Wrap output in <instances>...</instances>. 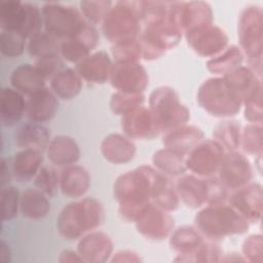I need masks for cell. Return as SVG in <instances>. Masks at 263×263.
<instances>
[{"mask_svg": "<svg viewBox=\"0 0 263 263\" xmlns=\"http://www.w3.org/2000/svg\"><path fill=\"white\" fill-rule=\"evenodd\" d=\"M154 167L141 165L120 175L113 184V196L119 204V216L136 222L152 203Z\"/></svg>", "mask_w": 263, "mask_h": 263, "instance_id": "1", "label": "cell"}, {"mask_svg": "<svg viewBox=\"0 0 263 263\" xmlns=\"http://www.w3.org/2000/svg\"><path fill=\"white\" fill-rule=\"evenodd\" d=\"M104 220L105 210L101 201L93 197H83L62 209L57 218V228L64 238L75 240L100 227Z\"/></svg>", "mask_w": 263, "mask_h": 263, "instance_id": "2", "label": "cell"}, {"mask_svg": "<svg viewBox=\"0 0 263 263\" xmlns=\"http://www.w3.org/2000/svg\"><path fill=\"white\" fill-rule=\"evenodd\" d=\"M194 226L208 240L221 241L232 235L243 234L250 223L228 203L204 205L194 217Z\"/></svg>", "mask_w": 263, "mask_h": 263, "instance_id": "3", "label": "cell"}, {"mask_svg": "<svg viewBox=\"0 0 263 263\" xmlns=\"http://www.w3.org/2000/svg\"><path fill=\"white\" fill-rule=\"evenodd\" d=\"M143 1H116L102 23L105 38L113 45L137 40L142 31Z\"/></svg>", "mask_w": 263, "mask_h": 263, "instance_id": "4", "label": "cell"}, {"mask_svg": "<svg viewBox=\"0 0 263 263\" xmlns=\"http://www.w3.org/2000/svg\"><path fill=\"white\" fill-rule=\"evenodd\" d=\"M237 35L249 67L261 78L263 53V11L257 5L245 7L238 18Z\"/></svg>", "mask_w": 263, "mask_h": 263, "instance_id": "5", "label": "cell"}, {"mask_svg": "<svg viewBox=\"0 0 263 263\" xmlns=\"http://www.w3.org/2000/svg\"><path fill=\"white\" fill-rule=\"evenodd\" d=\"M196 100L205 112L221 118L235 116L242 107L241 99L223 76L204 80L198 87Z\"/></svg>", "mask_w": 263, "mask_h": 263, "instance_id": "6", "label": "cell"}, {"mask_svg": "<svg viewBox=\"0 0 263 263\" xmlns=\"http://www.w3.org/2000/svg\"><path fill=\"white\" fill-rule=\"evenodd\" d=\"M151 110L160 134H165L187 124L190 120L189 109L182 104L178 92L171 86H158L149 96Z\"/></svg>", "mask_w": 263, "mask_h": 263, "instance_id": "7", "label": "cell"}, {"mask_svg": "<svg viewBox=\"0 0 263 263\" xmlns=\"http://www.w3.org/2000/svg\"><path fill=\"white\" fill-rule=\"evenodd\" d=\"M1 30L11 31L27 40L41 32L43 18L41 9L30 2L5 0L0 3Z\"/></svg>", "mask_w": 263, "mask_h": 263, "instance_id": "8", "label": "cell"}, {"mask_svg": "<svg viewBox=\"0 0 263 263\" xmlns=\"http://www.w3.org/2000/svg\"><path fill=\"white\" fill-rule=\"evenodd\" d=\"M41 12L45 32L60 41L77 36L88 24L80 10L71 5L46 2Z\"/></svg>", "mask_w": 263, "mask_h": 263, "instance_id": "9", "label": "cell"}, {"mask_svg": "<svg viewBox=\"0 0 263 263\" xmlns=\"http://www.w3.org/2000/svg\"><path fill=\"white\" fill-rule=\"evenodd\" d=\"M226 151L214 139H203L185 156L187 171L201 178L217 176Z\"/></svg>", "mask_w": 263, "mask_h": 263, "instance_id": "10", "label": "cell"}, {"mask_svg": "<svg viewBox=\"0 0 263 263\" xmlns=\"http://www.w3.org/2000/svg\"><path fill=\"white\" fill-rule=\"evenodd\" d=\"M186 41L191 49L200 57L213 58L228 46V36L220 27L210 24L187 31Z\"/></svg>", "mask_w": 263, "mask_h": 263, "instance_id": "11", "label": "cell"}, {"mask_svg": "<svg viewBox=\"0 0 263 263\" xmlns=\"http://www.w3.org/2000/svg\"><path fill=\"white\" fill-rule=\"evenodd\" d=\"M109 81L116 91L143 93L149 84V76L139 62H114Z\"/></svg>", "mask_w": 263, "mask_h": 263, "instance_id": "12", "label": "cell"}, {"mask_svg": "<svg viewBox=\"0 0 263 263\" xmlns=\"http://www.w3.org/2000/svg\"><path fill=\"white\" fill-rule=\"evenodd\" d=\"M217 177L229 191H233L252 181L253 167L243 153L238 151L226 152L221 161Z\"/></svg>", "mask_w": 263, "mask_h": 263, "instance_id": "13", "label": "cell"}, {"mask_svg": "<svg viewBox=\"0 0 263 263\" xmlns=\"http://www.w3.org/2000/svg\"><path fill=\"white\" fill-rule=\"evenodd\" d=\"M227 203L240 214L249 223L260 221L263 209V191L259 183H249L230 191Z\"/></svg>", "mask_w": 263, "mask_h": 263, "instance_id": "14", "label": "cell"}, {"mask_svg": "<svg viewBox=\"0 0 263 263\" xmlns=\"http://www.w3.org/2000/svg\"><path fill=\"white\" fill-rule=\"evenodd\" d=\"M138 232L150 240H162L174 230L175 220L165 212L151 204L135 222Z\"/></svg>", "mask_w": 263, "mask_h": 263, "instance_id": "15", "label": "cell"}, {"mask_svg": "<svg viewBox=\"0 0 263 263\" xmlns=\"http://www.w3.org/2000/svg\"><path fill=\"white\" fill-rule=\"evenodd\" d=\"M121 129L132 140H152L160 134L151 110L145 106L121 116Z\"/></svg>", "mask_w": 263, "mask_h": 263, "instance_id": "16", "label": "cell"}, {"mask_svg": "<svg viewBox=\"0 0 263 263\" xmlns=\"http://www.w3.org/2000/svg\"><path fill=\"white\" fill-rule=\"evenodd\" d=\"M99 33L93 25L87 24L77 36L61 41L60 55L71 64H78L87 58L99 43Z\"/></svg>", "mask_w": 263, "mask_h": 263, "instance_id": "17", "label": "cell"}, {"mask_svg": "<svg viewBox=\"0 0 263 263\" xmlns=\"http://www.w3.org/2000/svg\"><path fill=\"white\" fill-rule=\"evenodd\" d=\"M76 251L83 262L103 263L112 256L113 241L105 232L90 231L79 238Z\"/></svg>", "mask_w": 263, "mask_h": 263, "instance_id": "18", "label": "cell"}, {"mask_svg": "<svg viewBox=\"0 0 263 263\" xmlns=\"http://www.w3.org/2000/svg\"><path fill=\"white\" fill-rule=\"evenodd\" d=\"M179 199L190 209H201L206 204L208 180L193 174H183L175 184Z\"/></svg>", "mask_w": 263, "mask_h": 263, "instance_id": "19", "label": "cell"}, {"mask_svg": "<svg viewBox=\"0 0 263 263\" xmlns=\"http://www.w3.org/2000/svg\"><path fill=\"white\" fill-rule=\"evenodd\" d=\"M112 66L113 63L110 55L104 50H99L78 63L75 70L83 81L103 84L109 80Z\"/></svg>", "mask_w": 263, "mask_h": 263, "instance_id": "20", "label": "cell"}, {"mask_svg": "<svg viewBox=\"0 0 263 263\" xmlns=\"http://www.w3.org/2000/svg\"><path fill=\"white\" fill-rule=\"evenodd\" d=\"M58 109V98L51 89L46 86L29 96L26 100V116L33 122L43 123L51 120Z\"/></svg>", "mask_w": 263, "mask_h": 263, "instance_id": "21", "label": "cell"}, {"mask_svg": "<svg viewBox=\"0 0 263 263\" xmlns=\"http://www.w3.org/2000/svg\"><path fill=\"white\" fill-rule=\"evenodd\" d=\"M100 150L103 157L114 164H123L132 161L137 151L132 139L117 133L106 136L100 145Z\"/></svg>", "mask_w": 263, "mask_h": 263, "instance_id": "22", "label": "cell"}, {"mask_svg": "<svg viewBox=\"0 0 263 263\" xmlns=\"http://www.w3.org/2000/svg\"><path fill=\"white\" fill-rule=\"evenodd\" d=\"M203 139V132L198 126L185 124L163 134L162 144L164 148L186 156L188 152Z\"/></svg>", "mask_w": 263, "mask_h": 263, "instance_id": "23", "label": "cell"}, {"mask_svg": "<svg viewBox=\"0 0 263 263\" xmlns=\"http://www.w3.org/2000/svg\"><path fill=\"white\" fill-rule=\"evenodd\" d=\"M46 155L52 164L66 167L75 164L79 160L80 149L75 139L60 135L50 140L46 148Z\"/></svg>", "mask_w": 263, "mask_h": 263, "instance_id": "24", "label": "cell"}, {"mask_svg": "<svg viewBox=\"0 0 263 263\" xmlns=\"http://www.w3.org/2000/svg\"><path fill=\"white\" fill-rule=\"evenodd\" d=\"M90 176L80 165H69L60 172V190L70 198H81L89 189Z\"/></svg>", "mask_w": 263, "mask_h": 263, "instance_id": "25", "label": "cell"}, {"mask_svg": "<svg viewBox=\"0 0 263 263\" xmlns=\"http://www.w3.org/2000/svg\"><path fill=\"white\" fill-rule=\"evenodd\" d=\"M13 139L20 149H34L42 152L50 142V133L42 123L29 121L16 128Z\"/></svg>", "mask_w": 263, "mask_h": 263, "instance_id": "26", "label": "cell"}, {"mask_svg": "<svg viewBox=\"0 0 263 263\" xmlns=\"http://www.w3.org/2000/svg\"><path fill=\"white\" fill-rule=\"evenodd\" d=\"M213 10L208 2L182 1L179 10V23L183 33L195 28L213 24Z\"/></svg>", "mask_w": 263, "mask_h": 263, "instance_id": "27", "label": "cell"}, {"mask_svg": "<svg viewBox=\"0 0 263 263\" xmlns=\"http://www.w3.org/2000/svg\"><path fill=\"white\" fill-rule=\"evenodd\" d=\"M204 237L199 233L195 226L184 225L170 235V247L178 253L175 261L189 262L190 255L200 246Z\"/></svg>", "mask_w": 263, "mask_h": 263, "instance_id": "28", "label": "cell"}, {"mask_svg": "<svg viewBox=\"0 0 263 263\" xmlns=\"http://www.w3.org/2000/svg\"><path fill=\"white\" fill-rule=\"evenodd\" d=\"M42 152L34 149H21L10 159L12 177L17 182H28L34 179L41 168Z\"/></svg>", "mask_w": 263, "mask_h": 263, "instance_id": "29", "label": "cell"}, {"mask_svg": "<svg viewBox=\"0 0 263 263\" xmlns=\"http://www.w3.org/2000/svg\"><path fill=\"white\" fill-rule=\"evenodd\" d=\"M179 196L170 178L154 167L152 179V203L165 211L174 212L179 206Z\"/></svg>", "mask_w": 263, "mask_h": 263, "instance_id": "30", "label": "cell"}, {"mask_svg": "<svg viewBox=\"0 0 263 263\" xmlns=\"http://www.w3.org/2000/svg\"><path fill=\"white\" fill-rule=\"evenodd\" d=\"M24 95L12 87H4L0 93V118L4 126L15 125L26 115Z\"/></svg>", "mask_w": 263, "mask_h": 263, "instance_id": "31", "label": "cell"}, {"mask_svg": "<svg viewBox=\"0 0 263 263\" xmlns=\"http://www.w3.org/2000/svg\"><path fill=\"white\" fill-rule=\"evenodd\" d=\"M9 81L12 88L29 97L43 89L46 80L39 74L34 65L22 64L12 71Z\"/></svg>", "mask_w": 263, "mask_h": 263, "instance_id": "32", "label": "cell"}, {"mask_svg": "<svg viewBox=\"0 0 263 263\" xmlns=\"http://www.w3.org/2000/svg\"><path fill=\"white\" fill-rule=\"evenodd\" d=\"M231 88L243 101L262 88L261 78L247 66H239L223 76Z\"/></svg>", "mask_w": 263, "mask_h": 263, "instance_id": "33", "label": "cell"}, {"mask_svg": "<svg viewBox=\"0 0 263 263\" xmlns=\"http://www.w3.org/2000/svg\"><path fill=\"white\" fill-rule=\"evenodd\" d=\"M51 205L46 194L39 189L27 188L21 193L20 213L28 219L40 220L50 212Z\"/></svg>", "mask_w": 263, "mask_h": 263, "instance_id": "34", "label": "cell"}, {"mask_svg": "<svg viewBox=\"0 0 263 263\" xmlns=\"http://www.w3.org/2000/svg\"><path fill=\"white\" fill-rule=\"evenodd\" d=\"M82 81L75 69L65 68L49 81V88L58 99L72 100L79 95Z\"/></svg>", "mask_w": 263, "mask_h": 263, "instance_id": "35", "label": "cell"}, {"mask_svg": "<svg viewBox=\"0 0 263 263\" xmlns=\"http://www.w3.org/2000/svg\"><path fill=\"white\" fill-rule=\"evenodd\" d=\"M242 60L241 49L236 45H228L223 51L206 62V69L213 74L224 76L241 66Z\"/></svg>", "mask_w": 263, "mask_h": 263, "instance_id": "36", "label": "cell"}, {"mask_svg": "<svg viewBox=\"0 0 263 263\" xmlns=\"http://www.w3.org/2000/svg\"><path fill=\"white\" fill-rule=\"evenodd\" d=\"M152 163L157 171L165 176L180 177L187 171L185 156L164 147L153 154Z\"/></svg>", "mask_w": 263, "mask_h": 263, "instance_id": "37", "label": "cell"}, {"mask_svg": "<svg viewBox=\"0 0 263 263\" xmlns=\"http://www.w3.org/2000/svg\"><path fill=\"white\" fill-rule=\"evenodd\" d=\"M241 126L236 120H224L213 129V138L226 152L237 151L240 147Z\"/></svg>", "mask_w": 263, "mask_h": 263, "instance_id": "38", "label": "cell"}, {"mask_svg": "<svg viewBox=\"0 0 263 263\" xmlns=\"http://www.w3.org/2000/svg\"><path fill=\"white\" fill-rule=\"evenodd\" d=\"M61 41L48 33L39 32L28 39L27 51L35 60L60 54Z\"/></svg>", "mask_w": 263, "mask_h": 263, "instance_id": "39", "label": "cell"}, {"mask_svg": "<svg viewBox=\"0 0 263 263\" xmlns=\"http://www.w3.org/2000/svg\"><path fill=\"white\" fill-rule=\"evenodd\" d=\"M263 128L262 124L249 123L241 128L240 135V147L241 150L255 156H262L263 150Z\"/></svg>", "mask_w": 263, "mask_h": 263, "instance_id": "40", "label": "cell"}, {"mask_svg": "<svg viewBox=\"0 0 263 263\" xmlns=\"http://www.w3.org/2000/svg\"><path fill=\"white\" fill-rule=\"evenodd\" d=\"M145 97L143 93H126L121 91H115L110 99L109 107L111 111L116 114L123 116L137 108L144 106Z\"/></svg>", "mask_w": 263, "mask_h": 263, "instance_id": "41", "label": "cell"}, {"mask_svg": "<svg viewBox=\"0 0 263 263\" xmlns=\"http://www.w3.org/2000/svg\"><path fill=\"white\" fill-rule=\"evenodd\" d=\"M112 5L109 0H84L80 2V12L89 24H102Z\"/></svg>", "mask_w": 263, "mask_h": 263, "instance_id": "42", "label": "cell"}, {"mask_svg": "<svg viewBox=\"0 0 263 263\" xmlns=\"http://www.w3.org/2000/svg\"><path fill=\"white\" fill-rule=\"evenodd\" d=\"M0 199L2 221H10L14 219L20 212L21 193L18 189L11 185L2 186Z\"/></svg>", "mask_w": 263, "mask_h": 263, "instance_id": "43", "label": "cell"}, {"mask_svg": "<svg viewBox=\"0 0 263 263\" xmlns=\"http://www.w3.org/2000/svg\"><path fill=\"white\" fill-rule=\"evenodd\" d=\"M26 41L27 39L17 33L1 30L0 51L7 58L21 57L24 53L25 48H27Z\"/></svg>", "mask_w": 263, "mask_h": 263, "instance_id": "44", "label": "cell"}, {"mask_svg": "<svg viewBox=\"0 0 263 263\" xmlns=\"http://www.w3.org/2000/svg\"><path fill=\"white\" fill-rule=\"evenodd\" d=\"M34 186L47 196H52L60 187V173L52 167L41 166L34 178Z\"/></svg>", "mask_w": 263, "mask_h": 263, "instance_id": "45", "label": "cell"}, {"mask_svg": "<svg viewBox=\"0 0 263 263\" xmlns=\"http://www.w3.org/2000/svg\"><path fill=\"white\" fill-rule=\"evenodd\" d=\"M111 53L115 62H139L143 59L142 47L138 39L114 44L111 48Z\"/></svg>", "mask_w": 263, "mask_h": 263, "instance_id": "46", "label": "cell"}, {"mask_svg": "<svg viewBox=\"0 0 263 263\" xmlns=\"http://www.w3.org/2000/svg\"><path fill=\"white\" fill-rule=\"evenodd\" d=\"M223 255L216 241L203 239L200 246L190 255L189 262H219Z\"/></svg>", "mask_w": 263, "mask_h": 263, "instance_id": "47", "label": "cell"}, {"mask_svg": "<svg viewBox=\"0 0 263 263\" xmlns=\"http://www.w3.org/2000/svg\"><path fill=\"white\" fill-rule=\"evenodd\" d=\"M34 67L45 80H51L59 72L65 69L63 58L60 54L49 55L35 60Z\"/></svg>", "mask_w": 263, "mask_h": 263, "instance_id": "48", "label": "cell"}, {"mask_svg": "<svg viewBox=\"0 0 263 263\" xmlns=\"http://www.w3.org/2000/svg\"><path fill=\"white\" fill-rule=\"evenodd\" d=\"M242 257L245 261L252 263L263 262V240L261 234H252L248 236L241 246Z\"/></svg>", "mask_w": 263, "mask_h": 263, "instance_id": "49", "label": "cell"}, {"mask_svg": "<svg viewBox=\"0 0 263 263\" xmlns=\"http://www.w3.org/2000/svg\"><path fill=\"white\" fill-rule=\"evenodd\" d=\"M242 105L245 106V118L250 123L262 124L263 111H262V88L247 98Z\"/></svg>", "mask_w": 263, "mask_h": 263, "instance_id": "50", "label": "cell"}, {"mask_svg": "<svg viewBox=\"0 0 263 263\" xmlns=\"http://www.w3.org/2000/svg\"><path fill=\"white\" fill-rule=\"evenodd\" d=\"M208 180V199L205 205H216L227 203L230 191L221 183L217 176L206 178Z\"/></svg>", "mask_w": 263, "mask_h": 263, "instance_id": "51", "label": "cell"}, {"mask_svg": "<svg viewBox=\"0 0 263 263\" xmlns=\"http://www.w3.org/2000/svg\"><path fill=\"white\" fill-rule=\"evenodd\" d=\"M112 262H141V257L130 250H120L111 258Z\"/></svg>", "mask_w": 263, "mask_h": 263, "instance_id": "52", "label": "cell"}, {"mask_svg": "<svg viewBox=\"0 0 263 263\" xmlns=\"http://www.w3.org/2000/svg\"><path fill=\"white\" fill-rule=\"evenodd\" d=\"M12 176L11 173V166H10V160L6 158H2L1 160V185L5 186L8 185L10 178Z\"/></svg>", "mask_w": 263, "mask_h": 263, "instance_id": "53", "label": "cell"}, {"mask_svg": "<svg viewBox=\"0 0 263 263\" xmlns=\"http://www.w3.org/2000/svg\"><path fill=\"white\" fill-rule=\"evenodd\" d=\"M59 261L62 263H66V262H83L82 258L80 257V255L78 254L77 251H73V250H65L60 254V258Z\"/></svg>", "mask_w": 263, "mask_h": 263, "instance_id": "54", "label": "cell"}, {"mask_svg": "<svg viewBox=\"0 0 263 263\" xmlns=\"http://www.w3.org/2000/svg\"><path fill=\"white\" fill-rule=\"evenodd\" d=\"M0 260L1 262H10L11 260V251L8 243L2 239L0 245Z\"/></svg>", "mask_w": 263, "mask_h": 263, "instance_id": "55", "label": "cell"}]
</instances>
